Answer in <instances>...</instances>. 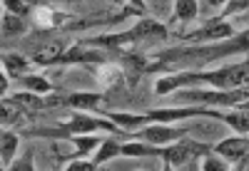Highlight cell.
<instances>
[{"mask_svg":"<svg viewBox=\"0 0 249 171\" xmlns=\"http://www.w3.org/2000/svg\"><path fill=\"white\" fill-rule=\"evenodd\" d=\"M100 60H105V55L95 52V50H88V47L80 42V45H72L70 50L62 52L57 62H62V65H72V62H100Z\"/></svg>","mask_w":249,"mask_h":171,"instance_id":"cell-9","label":"cell"},{"mask_svg":"<svg viewBox=\"0 0 249 171\" xmlns=\"http://www.w3.org/2000/svg\"><path fill=\"white\" fill-rule=\"evenodd\" d=\"M130 3H132V5H137V8H140V10H142V8H144V3H142V0H130Z\"/></svg>","mask_w":249,"mask_h":171,"instance_id":"cell-30","label":"cell"},{"mask_svg":"<svg viewBox=\"0 0 249 171\" xmlns=\"http://www.w3.org/2000/svg\"><path fill=\"white\" fill-rule=\"evenodd\" d=\"M97 102H100V94H70V97H68V104L80 107V109H90V107H97Z\"/></svg>","mask_w":249,"mask_h":171,"instance_id":"cell-19","label":"cell"},{"mask_svg":"<svg viewBox=\"0 0 249 171\" xmlns=\"http://www.w3.org/2000/svg\"><path fill=\"white\" fill-rule=\"evenodd\" d=\"M95 75H97V82L105 84V87H110V84H115L122 77V72H120L117 65H97Z\"/></svg>","mask_w":249,"mask_h":171,"instance_id":"cell-14","label":"cell"},{"mask_svg":"<svg viewBox=\"0 0 249 171\" xmlns=\"http://www.w3.org/2000/svg\"><path fill=\"white\" fill-rule=\"evenodd\" d=\"M184 134H187V129H182V126H164L160 122V124H150L147 129H142L140 139L147 141V144H155V146H164V144L179 141Z\"/></svg>","mask_w":249,"mask_h":171,"instance_id":"cell-5","label":"cell"},{"mask_svg":"<svg viewBox=\"0 0 249 171\" xmlns=\"http://www.w3.org/2000/svg\"><path fill=\"white\" fill-rule=\"evenodd\" d=\"M0 90H3V92L8 90V77L5 75H0Z\"/></svg>","mask_w":249,"mask_h":171,"instance_id":"cell-29","label":"cell"},{"mask_svg":"<svg viewBox=\"0 0 249 171\" xmlns=\"http://www.w3.org/2000/svg\"><path fill=\"white\" fill-rule=\"evenodd\" d=\"M197 13H199L197 0H177V3H175V17L182 20V23H187V20H195Z\"/></svg>","mask_w":249,"mask_h":171,"instance_id":"cell-12","label":"cell"},{"mask_svg":"<svg viewBox=\"0 0 249 171\" xmlns=\"http://www.w3.org/2000/svg\"><path fill=\"white\" fill-rule=\"evenodd\" d=\"M222 122L234 126L237 132H249V109L247 112H227Z\"/></svg>","mask_w":249,"mask_h":171,"instance_id":"cell-17","label":"cell"},{"mask_svg":"<svg viewBox=\"0 0 249 171\" xmlns=\"http://www.w3.org/2000/svg\"><path fill=\"white\" fill-rule=\"evenodd\" d=\"M232 32H234L232 25H227V23H222L219 17H214L207 28L190 32V35H187V40H222V37H232Z\"/></svg>","mask_w":249,"mask_h":171,"instance_id":"cell-8","label":"cell"},{"mask_svg":"<svg viewBox=\"0 0 249 171\" xmlns=\"http://www.w3.org/2000/svg\"><path fill=\"white\" fill-rule=\"evenodd\" d=\"M187 82H192V84L204 82V84H212L214 90H239L249 84V62H239V65H230V67H222L214 72H192V75L187 72V75L164 77L157 82V94H167Z\"/></svg>","mask_w":249,"mask_h":171,"instance_id":"cell-1","label":"cell"},{"mask_svg":"<svg viewBox=\"0 0 249 171\" xmlns=\"http://www.w3.org/2000/svg\"><path fill=\"white\" fill-rule=\"evenodd\" d=\"M112 3H117V5H120V3H122V0H112Z\"/></svg>","mask_w":249,"mask_h":171,"instance_id":"cell-31","label":"cell"},{"mask_svg":"<svg viewBox=\"0 0 249 171\" xmlns=\"http://www.w3.org/2000/svg\"><path fill=\"white\" fill-rule=\"evenodd\" d=\"M25 87L33 90V92H48L50 90V82L43 79V77H37V75H28L25 77Z\"/></svg>","mask_w":249,"mask_h":171,"instance_id":"cell-21","label":"cell"},{"mask_svg":"<svg viewBox=\"0 0 249 171\" xmlns=\"http://www.w3.org/2000/svg\"><path fill=\"white\" fill-rule=\"evenodd\" d=\"M23 30H25V25H23V20H20V15H13V13H10V15L3 17V32H5V35H8V32H10V35H20Z\"/></svg>","mask_w":249,"mask_h":171,"instance_id":"cell-20","label":"cell"},{"mask_svg":"<svg viewBox=\"0 0 249 171\" xmlns=\"http://www.w3.org/2000/svg\"><path fill=\"white\" fill-rule=\"evenodd\" d=\"M3 3H5V8H8L13 15H25V13H30V5L23 3V0H3Z\"/></svg>","mask_w":249,"mask_h":171,"instance_id":"cell-23","label":"cell"},{"mask_svg":"<svg viewBox=\"0 0 249 171\" xmlns=\"http://www.w3.org/2000/svg\"><path fill=\"white\" fill-rule=\"evenodd\" d=\"M207 3H210L212 8H224V5H227V0H207Z\"/></svg>","mask_w":249,"mask_h":171,"instance_id":"cell-28","label":"cell"},{"mask_svg":"<svg viewBox=\"0 0 249 171\" xmlns=\"http://www.w3.org/2000/svg\"><path fill=\"white\" fill-rule=\"evenodd\" d=\"M214 152H217L222 159L239 161V159L249 152V139H244V137H230V139H224L222 144H217Z\"/></svg>","mask_w":249,"mask_h":171,"instance_id":"cell-7","label":"cell"},{"mask_svg":"<svg viewBox=\"0 0 249 171\" xmlns=\"http://www.w3.org/2000/svg\"><path fill=\"white\" fill-rule=\"evenodd\" d=\"M210 152L212 149H207L202 144H195V141H172V144H167V149H162L160 156L164 159V166L167 169H182L192 159H197L202 154H210Z\"/></svg>","mask_w":249,"mask_h":171,"instance_id":"cell-3","label":"cell"},{"mask_svg":"<svg viewBox=\"0 0 249 171\" xmlns=\"http://www.w3.org/2000/svg\"><path fill=\"white\" fill-rule=\"evenodd\" d=\"M75 144H77V152L70 156V159H80V156H85V154H90L92 149H97L100 144H102V139H97V137H82V134H75V139H72Z\"/></svg>","mask_w":249,"mask_h":171,"instance_id":"cell-13","label":"cell"},{"mask_svg":"<svg viewBox=\"0 0 249 171\" xmlns=\"http://www.w3.org/2000/svg\"><path fill=\"white\" fill-rule=\"evenodd\" d=\"M202 169H207V171H210V169H214V171H224V169H230V164H227V161H219V159L212 156V152H210V154H207V159L202 161Z\"/></svg>","mask_w":249,"mask_h":171,"instance_id":"cell-24","label":"cell"},{"mask_svg":"<svg viewBox=\"0 0 249 171\" xmlns=\"http://www.w3.org/2000/svg\"><path fill=\"white\" fill-rule=\"evenodd\" d=\"M33 60H25V57H20V55H5L3 57V67L10 72V75H23L28 70Z\"/></svg>","mask_w":249,"mask_h":171,"instance_id":"cell-16","label":"cell"},{"mask_svg":"<svg viewBox=\"0 0 249 171\" xmlns=\"http://www.w3.org/2000/svg\"><path fill=\"white\" fill-rule=\"evenodd\" d=\"M110 119L120 126H130V129H135V126L144 124V122H150L147 114H110Z\"/></svg>","mask_w":249,"mask_h":171,"instance_id":"cell-18","label":"cell"},{"mask_svg":"<svg viewBox=\"0 0 249 171\" xmlns=\"http://www.w3.org/2000/svg\"><path fill=\"white\" fill-rule=\"evenodd\" d=\"M30 20H33V23H35L37 28H53V25L62 23V20H72V17L60 15V13L50 10L48 5H35V8L30 10Z\"/></svg>","mask_w":249,"mask_h":171,"instance_id":"cell-10","label":"cell"},{"mask_svg":"<svg viewBox=\"0 0 249 171\" xmlns=\"http://www.w3.org/2000/svg\"><path fill=\"white\" fill-rule=\"evenodd\" d=\"M62 52H65V42L62 40H50V42L37 45L30 57H33V62H37V65H53V62L60 60Z\"/></svg>","mask_w":249,"mask_h":171,"instance_id":"cell-6","label":"cell"},{"mask_svg":"<svg viewBox=\"0 0 249 171\" xmlns=\"http://www.w3.org/2000/svg\"><path fill=\"white\" fill-rule=\"evenodd\" d=\"M117 154H122V146L115 141V139H105L100 144V149H97V154H95V164L97 166H102L105 161H110V159H115Z\"/></svg>","mask_w":249,"mask_h":171,"instance_id":"cell-11","label":"cell"},{"mask_svg":"<svg viewBox=\"0 0 249 171\" xmlns=\"http://www.w3.org/2000/svg\"><path fill=\"white\" fill-rule=\"evenodd\" d=\"M244 8H249V0H227V5L222 8L219 20H224L227 15H234V13H239V10H244Z\"/></svg>","mask_w":249,"mask_h":171,"instance_id":"cell-22","label":"cell"},{"mask_svg":"<svg viewBox=\"0 0 249 171\" xmlns=\"http://www.w3.org/2000/svg\"><path fill=\"white\" fill-rule=\"evenodd\" d=\"M3 122H5V124H8V122H18V119H15V109H13L8 102H3Z\"/></svg>","mask_w":249,"mask_h":171,"instance_id":"cell-26","label":"cell"},{"mask_svg":"<svg viewBox=\"0 0 249 171\" xmlns=\"http://www.w3.org/2000/svg\"><path fill=\"white\" fill-rule=\"evenodd\" d=\"M247 109H249V104H247Z\"/></svg>","mask_w":249,"mask_h":171,"instance_id":"cell-32","label":"cell"},{"mask_svg":"<svg viewBox=\"0 0 249 171\" xmlns=\"http://www.w3.org/2000/svg\"><path fill=\"white\" fill-rule=\"evenodd\" d=\"M97 164L95 161H70L68 164V171H95Z\"/></svg>","mask_w":249,"mask_h":171,"instance_id":"cell-25","label":"cell"},{"mask_svg":"<svg viewBox=\"0 0 249 171\" xmlns=\"http://www.w3.org/2000/svg\"><path fill=\"white\" fill-rule=\"evenodd\" d=\"M15 149H18V137L15 134H3V141H0V156H3V166H10V159L15 156Z\"/></svg>","mask_w":249,"mask_h":171,"instance_id":"cell-15","label":"cell"},{"mask_svg":"<svg viewBox=\"0 0 249 171\" xmlns=\"http://www.w3.org/2000/svg\"><path fill=\"white\" fill-rule=\"evenodd\" d=\"M167 37V28L160 25L157 20H137V25L127 32L120 35H105V37H92V45H107V47H122V45H132L140 40H164Z\"/></svg>","mask_w":249,"mask_h":171,"instance_id":"cell-2","label":"cell"},{"mask_svg":"<svg viewBox=\"0 0 249 171\" xmlns=\"http://www.w3.org/2000/svg\"><path fill=\"white\" fill-rule=\"evenodd\" d=\"M10 169H33V161H20V164H10Z\"/></svg>","mask_w":249,"mask_h":171,"instance_id":"cell-27","label":"cell"},{"mask_svg":"<svg viewBox=\"0 0 249 171\" xmlns=\"http://www.w3.org/2000/svg\"><path fill=\"white\" fill-rule=\"evenodd\" d=\"M97 129H110L115 132L117 126L112 122H105V119H95V117H88V114H75L70 117V122H65V126L60 129V134H90V132H97Z\"/></svg>","mask_w":249,"mask_h":171,"instance_id":"cell-4","label":"cell"}]
</instances>
